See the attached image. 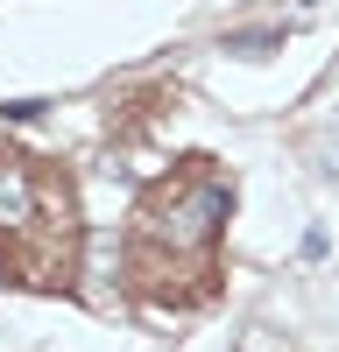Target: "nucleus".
<instances>
[{"label": "nucleus", "instance_id": "f257e3e1", "mask_svg": "<svg viewBox=\"0 0 339 352\" xmlns=\"http://www.w3.org/2000/svg\"><path fill=\"white\" fill-rule=\"evenodd\" d=\"M234 212V184L219 169H184L177 184L141 197L127 226V275L156 303H198L219 268V232Z\"/></svg>", "mask_w": 339, "mask_h": 352}, {"label": "nucleus", "instance_id": "f03ea898", "mask_svg": "<svg viewBox=\"0 0 339 352\" xmlns=\"http://www.w3.org/2000/svg\"><path fill=\"white\" fill-rule=\"evenodd\" d=\"M0 268L28 289H71L78 275V204L64 176H43L36 155L0 148Z\"/></svg>", "mask_w": 339, "mask_h": 352}, {"label": "nucleus", "instance_id": "7ed1b4c3", "mask_svg": "<svg viewBox=\"0 0 339 352\" xmlns=\"http://www.w3.org/2000/svg\"><path fill=\"white\" fill-rule=\"evenodd\" d=\"M282 43V28H240V36H226V50H240V56H269Z\"/></svg>", "mask_w": 339, "mask_h": 352}]
</instances>
